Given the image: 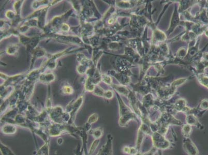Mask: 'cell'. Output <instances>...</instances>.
Listing matches in <instances>:
<instances>
[{"label": "cell", "mask_w": 208, "mask_h": 155, "mask_svg": "<svg viewBox=\"0 0 208 155\" xmlns=\"http://www.w3.org/2000/svg\"><path fill=\"white\" fill-rule=\"evenodd\" d=\"M152 133V132L150 128L149 125L147 123H145V122H143V124L141 125V126L138 129L137 139L136 141V147L138 149V151L140 149L142 142L145 137L147 135L151 134Z\"/></svg>", "instance_id": "7a4b0ae2"}, {"label": "cell", "mask_w": 208, "mask_h": 155, "mask_svg": "<svg viewBox=\"0 0 208 155\" xmlns=\"http://www.w3.org/2000/svg\"><path fill=\"white\" fill-rule=\"evenodd\" d=\"M183 147L184 150L188 155H199V151L197 147L190 137L184 138Z\"/></svg>", "instance_id": "3957f363"}, {"label": "cell", "mask_w": 208, "mask_h": 155, "mask_svg": "<svg viewBox=\"0 0 208 155\" xmlns=\"http://www.w3.org/2000/svg\"><path fill=\"white\" fill-rule=\"evenodd\" d=\"M182 132L184 137H190L191 133H192V126L188 124L183 125L182 128Z\"/></svg>", "instance_id": "8992f818"}, {"label": "cell", "mask_w": 208, "mask_h": 155, "mask_svg": "<svg viewBox=\"0 0 208 155\" xmlns=\"http://www.w3.org/2000/svg\"><path fill=\"white\" fill-rule=\"evenodd\" d=\"M107 139L106 144L100 149L97 155H112V138L108 135Z\"/></svg>", "instance_id": "277c9868"}, {"label": "cell", "mask_w": 208, "mask_h": 155, "mask_svg": "<svg viewBox=\"0 0 208 155\" xmlns=\"http://www.w3.org/2000/svg\"><path fill=\"white\" fill-rule=\"evenodd\" d=\"M64 90H65V92L67 94H71L72 92V88H70L69 86H65L64 88Z\"/></svg>", "instance_id": "30bf717a"}, {"label": "cell", "mask_w": 208, "mask_h": 155, "mask_svg": "<svg viewBox=\"0 0 208 155\" xmlns=\"http://www.w3.org/2000/svg\"><path fill=\"white\" fill-rule=\"evenodd\" d=\"M99 140L96 139L95 141L93 142V144L92 145V146L91 147L90 150V153H93L95 151V148L97 147L98 145L99 144Z\"/></svg>", "instance_id": "ba28073f"}, {"label": "cell", "mask_w": 208, "mask_h": 155, "mask_svg": "<svg viewBox=\"0 0 208 155\" xmlns=\"http://www.w3.org/2000/svg\"><path fill=\"white\" fill-rule=\"evenodd\" d=\"M186 123L187 124H188L191 126H195L201 130L204 128V126L201 125V124L198 121L196 117H195L193 115H188L187 116Z\"/></svg>", "instance_id": "5b68a950"}, {"label": "cell", "mask_w": 208, "mask_h": 155, "mask_svg": "<svg viewBox=\"0 0 208 155\" xmlns=\"http://www.w3.org/2000/svg\"><path fill=\"white\" fill-rule=\"evenodd\" d=\"M92 135L93 137H95L96 139H99L103 135V129L100 127L95 129L93 130Z\"/></svg>", "instance_id": "52a82bcc"}, {"label": "cell", "mask_w": 208, "mask_h": 155, "mask_svg": "<svg viewBox=\"0 0 208 155\" xmlns=\"http://www.w3.org/2000/svg\"><path fill=\"white\" fill-rule=\"evenodd\" d=\"M151 137L153 146L157 149L165 150L170 148V142L165 138L164 135H161L158 132L152 133Z\"/></svg>", "instance_id": "6da1fadb"}, {"label": "cell", "mask_w": 208, "mask_h": 155, "mask_svg": "<svg viewBox=\"0 0 208 155\" xmlns=\"http://www.w3.org/2000/svg\"><path fill=\"white\" fill-rule=\"evenodd\" d=\"M156 148L154 147V148L152 149L151 151H149L147 153H144V154H141L139 152H138L136 155H155V153H156Z\"/></svg>", "instance_id": "9c48e42d"}]
</instances>
